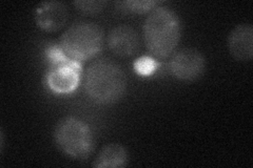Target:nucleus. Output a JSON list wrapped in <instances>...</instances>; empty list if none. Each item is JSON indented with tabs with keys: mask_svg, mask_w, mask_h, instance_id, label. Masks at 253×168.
Returning <instances> with one entry per match:
<instances>
[{
	"mask_svg": "<svg viewBox=\"0 0 253 168\" xmlns=\"http://www.w3.org/2000/svg\"><path fill=\"white\" fill-rule=\"evenodd\" d=\"M108 45L118 57H132L139 51L140 39L132 27L121 25L113 28L108 35Z\"/></svg>",
	"mask_w": 253,
	"mask_h": 168,
	"instance_id": "obj_8",
	"label": "nucleus"
},
{
	"mask_svg": "<svg viewBox=\"0 0 253 168\" xmlns=\"http://www.w3.org/2000/svg\"><path fill=\"white\" fill-rule=\"evenodd\" d=\"M45 53L51 61L45 76L49 89L56 94L72 93L81 80V63L67 56L60 45H52Z\"/></svg>",
	"mask_w": 253,
	"mask_h": 168,
	"instance_id": "obj_5",
	"label": "nucleus"
},
{
	"mask_svg": "<svg viewBox=\"0 0 253 168\" xmlns=\"http://www.w3.org/2000/svg\"><path fill=\"white\" fill-rule=\"evenodd\" d=\"M228 47L232 57L239 61H250L253 57V28L249 23L236 26L229 34Z\"/></svg>",
	"mask_w": 253,
	"mask_h": 168,
	"instance_id": "obj_9",
	"label": "nucleus"
},
{
	"mask_svg": "<svg viewBox=\"0 0 253 168\" xmlns=\"http://www.w3.org/2000/svg\"><path fill=\"white\" fill-rule=\"evenodd\" d=\"M34 18L38 28L46 32H57L67 23L69 11L61 1H43L36 6Z\"/></svg>",
	"mask_w": 253,
	"mask_h": 168,
	"instance_id": "obj_7",
	"label": "nucleus"
},
{
	"mask_svg": "<svg viewBox=\"0 0 253 168\" xmlns=\"http://www.w3.org/2000/svg\"><path fill=\"white\" fill-rule=\"evenodd\" d=\"M104 30L92 21H78L61 35L60 47L74 60H86L97 55L104 45Z\"/></svg>",
	"mask_w": 253,
	"mask_h": 168,
	"instance_id": "obj_3",
	"label": "nucleus"
},
{
	"mask_svg": "<svg viewBox=\"0 0 253 168\" xmlns=\"http://www.w3.org/2000/svg\"><path fill=\"white\" fill-rule=\"evenodd\" d=\"M156 61L151 57H140L134 62V68L141 76H149L156 69Z\"/></svg>",
	"mask_w": 253,
	"mask_h": 168,
	"instance_id": "obj_13",
	"label": "nucleus"
},
{
	"mask_svg": "<svg viewBox=\"0 0 253 168\" xmlns=\"http://www.w3.org/2000/svg\"><path fill=\"white\" fill-rule=\"evenodd\" d=\"M180 37L181 22L175 12L166 6L150 12L144 23V39L154 57L168 58L176 50Z\"/></svg>",
	"mask_w": 253,
	"mask_h": 168,
	"instance_id": "obj_2",
	"label": "nucleus"
},
{
	"mask_svg": "<svg viewBox=\"0 0 253 168\" xmlns=\"http://www.w3.org/2000/svg\"><path fill=\"white\" fill-rule=\"evenodd\" d=\"M54 140L63 154L75 160L88 159L93 150L89 125L75 117L61 119L55 126Z\"/></svg>",
	"mask_w": 253,
	"mask_h": 168,
	"instance_id": "obj_4",
	"label": "nucleus"
},
{
	"mask_svg": "<svg viewBox=\"0 0 253 168\" xmlns=\"http://www.w3.org/2000/svg\"><path fill=\"white\" fill-rule=\"evenodd\" d=\"M206 68L204 55L195 49L187 47L173 55L170 69L173 76L183 81H194L203 76Z\"/></svg>",
	"mask_w": 253,
	"mask_h": 168,
	"instance_id": "obj_6",
	"label": "nucleus"
},
{
	"mask_svg": "<svg viewBox=\"0 0 253 168\" xmlns=\"http://www.w3.org/2000/svg\"><path fill=\"white\" fill-rule=\"evenodd\" d=\"M128 151L123 145L110 143L101 148L92 165L96 168L125 167L128 163Z\"/></svg>",
	"mask_w": 253,
	"mask_h": 168,
	"instance_id": "obj_10",
	"label": "nucleus"
},
{
	"mask_svg": "<svg viewBox=\"0 0 253 168\" xmlns=\"http://www.w3.org/2000/svg\"><path fill=\"white\" fill-rule=\"evenodd\" d=\"M157 1L154 0H130V1H122L117 4L129 13L144 14L150 11H153L157 5Z\"/></svg>",
	"mask_w": 253,
	"mask_h": 168,
	"instance_id": "obj_11",
	"label": "nucleus"
},
{
	"mask_svg": "<svg viewBox=\"0 0 253 168\" xmlns=\"http://www.w3.org/2000/svg\"><path fill=\"white\" fill-rule=\"evenodd\" d=\"M126 89L124 69L113 60H94L86 67L84 90L89 98L99 104H111L121 100Z\"/></svg>",
	"mask_w": 253,
	"mask_h": 168,
	"instance_id": "obj_1",
	"label": "nucleus"
},
{
	"mask_svg": "<svg viewBox=\"0 0 253 168\" xmlns=\"http://www.w3.org/2000/svg\"><path fill=\"white\" fill-rule=\"evenodd\" d=\"M73 4L84 14L93 15L104 11L107 1L105 0H81V1H74Z\"/></svg>",
	"mask_w": 253,
	"mask_h": 168,
	"instance_id": "obj_12",
	"label": "nucleus"
}]
</instances>
